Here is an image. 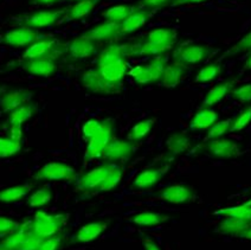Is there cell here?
Instances as JSON below:
<instances>
[{"mask_svg": "<svg viewBox=\"0 0 251 250\" xmlns=\"http://www.w3.org/2000/svg\"><path fill=\"white\" fill-rule=\"evenodd\" d=\"M195 192L190 186L182 184H175L167 186L161 192V198L171 204H185L193 200Z\"/></svg>", "mask_w": 251, "mask_h": 250, "instance_id": "cell-20", "label": "cell"}, {"mask_svg": "<svg viewBox=\"0 0 251 250\" xmlns=\"http://www.w3.org/2000/svg\"><path fill=\"white\" fill-rule=\"evenodd\" d=\"M168 216L161 214V212L154 211H142L139 212L133 217V223L142 228H154L164 223L168 220Z\"/></svg>", "mask_w": 251, "mask_h": 250, "instance_id": "cell-26", "label": "cell"}, {"mask_svg": "<svg viewBox=\"0 0 251 250\" xmlns=\"http://www.w3.org/2000/svg\"><path fill=\"white\" fill-rule=\"evenodd\" d=\"M2 42L5 44L10 45L13 48H23L30 47L39 39L38 33L33 29H30L28 26H19L16 29L8 30L5 32V35L1 37Z\"/></svg>", "mask_w": 251, "mask_h": 250, "instance_id": "cell-16", "label": "cell"}, {"mask_svg": "<svg viewBox=\"0 0 251 250\" xmlns=\"http://www.w3.org/2000/svg\"><path fill=\"white\" fill-rule=\"evenodd\" d=\"M81 84L88 92L93 94H114L118 92L119 86L105 82L96 69H89L81 75Z\"/></svg>", "mask_w": 251, "mask_h": 250, "instance_id": "cell-14", "label": "cell"}, {"mask_svg": "<svg viewBox=\"0 0 251 250\" xmlns=\"http://www.w3.org/2000/svg\"><path fill=\"white\" fill-rule=\"evenodd\" d=\"M67 8H58V10H47V11H37L31 13L24 18L25 26L30 29H45L51 27L53 25L58 24L61 22L62 17L67 15Z\"/></svg>", "mask_w": 251, "mask_h": 250, "instance_id": "cell-10", "label": "cell"}, {"mask_svg": "<svg viewBox=\"0 0 251 250\" xmlns=\"http://www.w3.org/2000/svg\"><path fill=\"white\" fill-rule=\"evenodd\" d=\"M108 120H99V119H90L87 120L81 126V135L85 141L90 140L93 136H95L98 133L102 130L105 126Z\"/></svg>", "mask_w": 251, "mask_h": 250, "instance_id": "cell-36", "label": "cell"}, {"mask_svg": "<svg viewBox=\"0 0 251 250\" xmlns=\"http://www.w3.org/2000/svg\"><path fill=\"white\" fill-rule=\"evenodd\" d=\"M98 51L99 44L83 36H79L70 41L65 48V53L68 55V57L74 61H82V59L93 57Z\"/></svg>", "mask_w": 251, "mask_h": 250, "instance_id": "cell-12", "label": "cell"}, {"mask_svg": "<svg viewBox=\"0 0 251 250\" xmlns=\"http://www.w3.org/2000/svg\"><path fill=\"white\" fill-rule=\"evenodd\" d=\"M243 70L244 72H247V70H251V55L247 58V61H245V63L243 65Z\"/></svg>", "mask_w": 251, "mask_h": 250, "instance_id": "cell-50", "label": "cell"}, {"mask_svg": "<svg viewBox=\"0 0 251 250\" xmlns=\"http://www.w3.org/2000/svg\"><path fill=\"white\" fill-rule=\"evenodd\" d=\"M204 150L211 157L218 159H232L241 154L239 144L226 138H218L215 140L206 141Z\"/></svg>", "mask_w": 251, "mask_h": 250, "instance_id": "cell-11", "label": "cell"}, {"mask_svg": "<svg viewBox=\"0 0 251 250\" xmlns=\"http://www.w3.org/2000/svg\"><path fill=\"white\" fill-rule=\"evenodd\" d=\"M168 171V165L164 167H153L139 172L134 178L132 186L138 190H150L156 186Z\"/></svg>", "mask_w": 251, "mask_h": 250, "instance_id": "cell-18", "label": "cell"}, {"mask_svg": "<svg viewBox=\"0 0 251 250\" xmlns=\"http://www.w3.org/2000/svg\"><path fill=\"white\" fill-rule=\"evenodd\" d=\"M249 51H251V31H249L247 35L242 37L232 48H230V49L222 56L221 59H223L225 57H230V56L238 55V53L249 52Z\"/></svg>", "mask_w": 251, "mask_h": 250, "instance_id": "cell-40", "label": "cell"}, {"mask_svg": "<svg viewBox=\"0 0 251 250\" xmlns=\"http://www.w3.org/2000/svg\"><path fill=\"white\" fill-rule=\"evenodd\" d=\"M122 178H124V170H122V167L120 165L110 164L109 175H108L107 181H105L103 189H102V192H108L110 190L115 189L121 183Z\"/></svg>", "mask_w": 251, "mask_h": 250, "instance_id": "cell-38", "label": "cell"}, {"mask_svg": "<svg viewBox=\"0 0 251 250\" xmlns=\"http://www.w3.org/2000/svg\"><path fill=\"white\" fill-rule=\"evenodd\" d=\"M232 121L233 119H227V120L217 121L216 124H213L209 128L207 134L205 135L204 138L205 143L210 140H215V139H218V138H223L227 132H230Z\"/></svg>", "mask_w": 251, "mask_h": 250, "instance_id": "cell-35", "label": "cell"}, {"mask_svg": "<svg viewBox=\"0 0 251 250\" xmlns=\"http://www.w3.org/2000/svg\"><path fill=\"white\" fill-rule=\"evenodd\" d=\"M114 138V126L113 122L110 120L107 121L105 126L102 128L100 133H98L95 136L88 140L87 143V150L84 153V159L88 161L94 160L102 157V153L109 141Z\"/></svg>", "mask_w": 251, "mask_h": 250, "instance_id": "cell-8", "label": "cell"}, {"mask_svg": "<svg viewBox=\"0 0 251 250\" xmlns=\"http://www.w3.org/2000/svg\"><path fill=\"white\" fill-rule=\"evenodd\" d=\"M120 25L119 23L113 22H104L96 26L91 27L83 33V37L91 41L100 43V42H109L113 39H116L120 36Z\"/></svg>", "mask_w": 251, "mask_h": 250, "instance_id": "cell-17", "label": "cell"}, {"mask_svg": "<svg viewBox=\"0 0 251 250\" xmlns=\"http://www.w3.org/2000/svg\"><path fill=\"white\" fill-rule=\"evenodd\" d=\"M175 0H140V8L147 11L158 10V8L166 7L168 5L173 4Z\"/></svg>", "mask_w": 251, "mask_h": 250, "instance_id": "cell-44", "label": "cell"}, {"mask_svg": "<svg viewBox=\"0 0 251 250\" xmlns=\"http://www.w3.org/2000/svg\"><path fill=\"white\" fill-rule=\"evenodd\" d=\"M165 146H166V153L164 159L167 161H173L191 149L192 139L185 132H176L168 136Z\"/></svg>", "mask_w": 251, "mask_h": 250, "instance_id": "cell-15", "label": "cell"}, {"mask_svg": "<svg viewBox=\"0 0 251 250\" xmlns=\"http://www.w3.org/2000/svg\"><path fill=\"white\" fill-rule=\"evenodd\" d=\"M134 153H135V143L113 138L104 149L101 158L105 161V164L121 165L127 163L133 157Z\"/></svg>", "mask_w": 251, "mask_h": 250, "instance_id": "cell-5", "label": "cell"}, {"mask_svg": "<svg viewBox=\"0 0 251 250\" xmlns=\"http://www.w3.org/2000/svg\"><path fill=\"white\" fill-rule=\"evenodd\" d=\"M219 214L223 215L224 217L238 218V220L248 222V223L251 224V203L237 207H229V209L221 210Z\"/></svg>", "mask_w": 251, "mask_h": 250, "instance_id": "cell-37", "label": "cell"}, {"mask_svg": "<svg viewBox=\"0 0 251 250\" xmlns=\"http://www.w3.org/2000/svg\"><path fill=\"white\" fill-rule=\"evenodd\" d=\"M144 249L145 250H161L160 247L154 242L153 240H151V238H145L144 240Z\"/></svg>", "mask_w": 251, "mask_h": 250, "instance_id": "cell-47", "label": "cell"}, {"mask_svg": "<svg viewBox=\"0 0 251 250\" xmlns=\"http://www.w3.org/2000/svg\"><path fill=\"white\" fill-rule=\"evenodd\" d=\"M110 164H103L87 172L78 180V187L84 191L102 192L108 175H109Z\"/></svg>", "mask_w": 251, "mask_h": 250, "instance_id": "cell-13", "label": "cell"}, {"mask_svg": "<svg viewBox=\"0 0 251 250\" xmlns=\"http://www.w3.org/2000/svg\"><path fill=\"white\" fill-rule=\"evenodd\" d=\"M167 56L161 55L153 57L148 63L136 65L129 70V76L138 84H154L161 81L165 69L167 67Z\"/></svg>", "mask_w": 251, "mask_h": 250, "instance_id": "cell-2", "label": "cell"}, {"mask_svg": "<svg viewBox=\"0 0 251 250\" xmlns=\"http://www.w3.org/2000/svg\"><path fill=\"white\" fill-rule=\"evenodd\" d=\"M31 189L32 186L24 184V185L11 186L0 190V203H14L17 200H21L30 193Z\"/></svg>", "mask_w": 251, "mask_h": 250, "instance_id": "cell-31", "label": "cell"}, {"mask_svg": "<svg viewBox=\"0 0 251 250\" xmlns=\"http://www.w3.org/2000/svg\"><path fill=\"white\" fill-rule=\"evenodd\" d=\"M251 122V106L244 108L236 119H233L230 132H241L247 128Z\"/></svg>", "mask_w": 251, "mask_h": 250, "instance_id": "cell-41", "label": "cell"}, {"mask_svg": "<svg viewBox=\"0 0 251 250\" xmlns=\"http://www.w3.org/2000/svg\"><path fill=\"white\" fill-rule=\"evenodd\" d=\"M222 73V64L219 62H215V63L206 64L202 67L196 75V83H210L213 79H216L221 75Z\"/></svg>", "mask_w": 251, "mask_h": 250, "instance_id": "cell-33", "label": "cell"}, {"mask_svg": "<svg viewBox=\"0 0 251 250\" xmlns=\"http://www.w3.org/2000/svg\"><path fill=\"white\" fill-rule=\"evenodd\" d=\"M36 112V106L32 103L25 104L18 109L13 110L10 113V118H8V124L11 126H22L23 124L30 120Z\"/></svg>", "mask_w": 251, "mask_h": 250, "instance_id": "cell-32", "label": "cell"}, {"mask_svg": "<svg viewBox=\"0 0 251 250\" xmlns=\"http://www.w3.org/2000/svg\"><path fill=\"white\" fill-rule=\"evenodd\" d=\"M205 1V0H175L173 1V5H184V4H190V2H196V4H199V2Z\"/></svg>", "mask_w": 251, "mask_h": 250, "instance_id": "cell-49", "label": "cell"}, {"mask_svg": "<svg viewBox=\"0 0 251 250\" xmlns=\"http://www.w3.org/2000/svg\"><path fill=\"white\" fill-rule=\"evenodd\" d=\"M71 1H81V0H71Z\"/></svg>", "mask_w": 251, "mask_h": 250, "instance_id": "cell-52", "label": "cell"}, {"mask_svg": "<svg viewBox=\"0 0 251 250\" xmlns=\"http://www.w3.org/2000/svg\"><path fill=\"white\" fill-rule=\"evenodd\" d=\"M213 52H215V50L206 44L190 43L179 48L175 52L173 58H175V62H178V63L188 68L202 63L211 57Z\"/></svg>", "mask_w": 251, "mask_h": 250, "instance_id": "cell-4", "label": "cell"}, {"mask_svg": "<svg viewBox=\"0 0 251 250\" xmlns=\"http://www.w3.org/2000/svg\"><path fill=\"white\" fill-rule=\"evenodd\" d=\"M75 177L76 170L61 161H50L44 164L33 175L35 180H73Z\"/></svg>", "mask_w": 251, "mask_h": 250, "instance_id": "cell-6", "label": "cell"}, {"mask_svg": "<svg viewBox=\"0 0 251 250\" xmlns=\"http://www.w3.org/2000/svg\"><path fill=\"white\" fill-rule=\"evenodd\" d=\"M61 55H49L45 57L30 59V61H25L22 64V68L24 72L33 76H38V77H52L53 75L58 70V65H57V59Z\"/></svg>", "mask_w": 251, "mask_h": 250, "instance_id": "cell-9", "label": "cell"}, {"mask_svg": "<svg viewBox=\"0 0 251 250\" xmlns=\"http://www.w3.org/2000/svg\"><path fill=\"white\" fill-rule=\"evenodd\" d=\"M57 1H61V0H32L33 4L45 5V6H48V5H53Z\"/></svg>", "mask_w": 251, "mask_h": 250, "instance_id": "cell-48", "label": "cell"}, {"mask_svg": "<svg viewBox=\"0 0 251 250\" xmlns=\"http://www.w3.org/2000/svg\"><path fill=\"white\" fill-rule=\"evenodd\" d=\"M65 222L67 220L63 215L50 214L47 211H37L33 216L31 231L39 240H45V238L58 235V232L64 226Z\"/></svg>", "mask_w": 251, "mask_h": 250, "instance_id": "cell-3", "label": "cell"}, {"mask_svg": "<svg viewBox=\"0 0 251 250\" xmlns=\"http://www.w3.org/2000/svg\"><path fill=\"white\" fill-rule=\"evenodd\" d=\"M0 250H6V249H1V248H0Z\"/></svg>", "mask_w": 251, "mask_h": 250, "instance_id": "cell-53", "label": "cell"}, {"mask_svg": "<svg viewBox=\"0 0 251 250\" xmlns=\"http://www.w3.org/2000/svg\"><path fill=\"white\" fill-rule=\"evenodd\" d=\"M100 0H81L73 5L69 10L67 11V17L69 21H81V19L87 18L88 16L93 12L94 8L96 7Z\"/></svg>", "mask_w": 251, "mask_h": 250, "instance_id": "cell-27", "label": "cell"}, {"mask_svg": "<svg viewBox=\"0 0 251 250\" xmlns=\"http://www.w3.org/2000/svg\"><path fill=\"white\" fill-rule=\"evenodd\" d=\"M14 141H18V143H22V139H23V129L22 126H11L10 129V136Z\"/></svg>", "mask_w": 251, "mask_h": 250, "instance_id": "cell-46", "label": "cell"}, {"mask_svg": "<svg viewBox=\"0 0 251 250\" xmlns=\"http://www.w3.org/2000/svg\"><path fill=\"white\" fill-rule=\"evenodd\" d=\"M67 45L59 43L58 39L56 38H44L38 39L30 47L26 48V50L23 53V59L30 61V59H37L45 57L49 55H62L65 52Z\"/></svg>", "mask_w": 251, "mask_h": 250, "instance_id": "cell-7", "label": "cell"}, {"mask_svg": "<svg viewBox=\"0 0 251 250\" xmlns=\"http://www.w3.org/2000/svg\"><path fill=\"white\" fill-rule=\"evenodd\" d=\"M186 75L187 67L178 63V62H172L171 64H167L160 83L165 88H176L180 84L182 79L186 77Z\"/></svg>", "mask_w": 251, "mask_h": 250, "instance_id": "cell-22", "label": "cell"}, {"mask_svg": "<svg viewBox=\"0 0 251 250\" xmlns=\"http://www.w3.org/2000/svg\"><path fill=\"white\" fill-rule=\"evenodd\" d=\"M251 226L250 223L244 222L238 218L233 217H225L223 221L219 223L218 231L224 235H232V236H242V234L247 229Z\"/></svg>", "mask_w": 251, "mask_h": 250, "instance_id": "cell-28", "label": "cell"}, {"mask_svg": "<svg viewBox=\"0 0 251 250\" xmlns=\"http://www.w3.org/2000/svg\"><path fill=\"white\" fill-rule=\"evenodd\" d=\"M151 15H152L151 11L144 10V8L135 10L125 22L121 23V25H120V35H129V33H133L141 29L150 19Z\"/></svg>", "mask_w": 251, "mask_h": 250, "instance_id": "cell-21", "label": "cell"}, {"mask_svg": "<svg viewBox=\"0 0 251 250\" xmlns=\"http://www.w3.org/2000/svg\"><path fill=\"white\" fill-rule=\"evenodd\" d=\"M32 98L33 93L25 89H16L5 94L1 98V100H0V104H1V108L4 112L12 113L13 110L30 103Z\"/></svg>", "mask_w": 251, "mask_h": 250, "instance_id": "cell-19", "label": "cell"}, {"mask_svg": "<svg viewBox=\"0 0 251 250\" xmlns=\"http://www.w3.org/2000/svg\"><path fill=\"white\" fill-rule=\"evenodd\" d=\"M155 122H156L155 118L145 119V120L136 122L132 128L129 129V132H128V135H127L128 140L135 144L139 143V141L144 140V139L150 134L151 130L153 129Z\"/></svg>", "mask_w": 251, "mask_h": 250, "instance_id": "cell-29", "label": "cell"}, {"mask_svg": "<svg viewBox=\"0 0 251 250\" xmlns=\"http://www.w3.org/2000/svg\"><path fill=\"white\" fill-rule=\"evenodd\" d=\"M19 223L12 218L0 216V235H10L19 228Z\"/></svg>", "mask_w": 251, "mask_h": 250, "instance_id": "cell-43", "label": "cell"}, {"mask_svg": "<svg viewBox=\"0 0 251 250\" xmlns=\"http://www.w3.org/2000/svg\"><path fill=\"white\" fill-rule=\"evenodd\" d=\"M233 88H235V81L233 79L216 84L215 87L211 88L206 95H205V98L202 99V107L210 108L219 103L227 94L232 92Z\"/></svg>", "mask_w": 251, "mask_h": 250, "instance_id": "cell-24", "label": "cell"}, {"mask_svg": "<svg viewBox=\"0 0 251 250\" xmlns=\"http://www.w3.org/2000/svg\"><path fill=\"white\" fill-rule=\"evenodd\" d=\"M242 237L247 238V240H251V226L249 229H247L242 234Z\"/></svg>", "mask_w": 251, "mask_h": 250, "instance_id": "cell-51", "label": "cell"}, {"mask_svg": "<svg viewBox=\"0 0 251 250\" xmlns=\"http://www.w3.org/2000/svg\"><path fill=\"white\" fill-rule=\"evenodd\" d=\"M127 45H109L100 52L95 69L105 82L120 86L127 73Z\"/></svg>", "mask_w": 251, "mask_h": 250, "instance_id": "cell-1", "label": "cell"}, {"mask_svg": "<svg viewBox=\"0 0 251 250\" xmlns=\"http://www.w3.org/2000/svg\"><path fill=\"white\" fill-rule=\"evenodd\" d=\"M51 200H52V191L50 187L43 186L31 193L27 204L31 207H42L48 205Z\"/></svg>", "mask_w": 251, "mask_h": 250, "instance_id": "cell-34", "label": "cell"}, {"mask_svg": "<svg viewBox=\"0 0 251 250\" xmlns=\"http://www.w3.org/2000/svg\"><path fill=\"white\" fill-rule=\"evenodd\" d=\"M61 236H53V237L45 238V240H42L38 250H59V248H61Z\"/></svg>", "mask_w": 251, "mask_h": 250, "instance_id": "cell-45", "label": "cell"}, {"mask_svg": "<svg viewBox=\"0 0 251 250\" xmlns=\"http://www.w3.org/2000/svg\"><path fill=\"white\" fill-rule=\"evenodd\" d=\"M22 143L14 141L11 138L0 136V158H10L21 152Z\"/></svg>", "mask_w": 251, "mask_h": 250, "instance_id": "cell-39", "label": "cell"}, {"mask_svg": "<svg viewBox=\"0 0 251 250\" xmlns=\"http://www.w3.org/2000/svg\"><path fill=\"white\" fill-rule=\"evenodd\" d=\"M135 10H138V7L133 6V5H116V6H112L108 8L107 11H104L102 16H103L105 21L121 24Z\"/></svg>", "mask_w": 251, "mask_h": 250, "instance_id": "cell-30", "label": "cell"}, {"mask_svg": "<svg viewBox=\"0 0 251 250\" xmlns=\"http://www.w3.org/2000/svg\"><path fill=\"white\" fill-rule=\"evenodd\" d=\"M219 115L216 110L202 107L193 115L192 120L190 122V129L193 132H201V130L209 129L213 124H216Z\"/></svg>", "mask_w": 251, "mask_h": 250, "instance_id": "cell-23", "label": "cell"}, {"mask_svg": "<svg viewBox=\"0 0 251 250\" xmlns=\"http://www.w3.org/2000/svg\"><path fill=\"white\" fill-rule=\"evenodd\" d=\"M108 228V222H90L84 224L77 231L76 240L82 243H89L95 241L99 236H101Z\"/></svg>", "mask_w": 251, "mask_h": 250, "instance_id": "cell-25", "label": "cell"}, {"mask_svg": "<svg viewBox=\"0 0 251 250\" xmlns=\"http://www.w3.org/2000/svg\"><path fill=\"white\" fill-rule=\"evenodd\" d=\"M232 98L235 100L241 102V103H247L251 102V83L243 84V86L233 88Z\"/></svg>", "mask_w": 251, "mask_h": 250, "instance_id": "cell-42", "label": "cell"}]
</instances>
